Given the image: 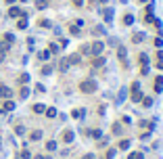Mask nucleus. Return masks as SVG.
Wrapping results in <instances>:
<instances>
[{
	"instance_id": "1",
	"label": "nucleus",
	"mask_w": 163,
	"mask_h": 159,
	"mask_svg": "<svg viewBox=\"0 0 163 159\" xmlns=\"http://www.w3.org/2000/svg\"><path fill=\"white\" fill-rule=\"evenodd\" d=\"M80 90H82V92H86V94L94 92V90H96V82H92V80H84V82L80 84Z\"/></svg>"
},
{
	"instance_id": "2",
	"label": "nucleus",
	"mask_w": 163,
	"mask_h": 159,
	"mask_svg": "<svg viewBox=\"0 0 163 159\" xmlns=\"http://www.w3.org/2000/svg\"><path fill=\"white\" fill-rule=\"evenodd\" d=\"M8 17H11V19H17V17H27V13H25V11H21L19 6L11 4V6H8Z\"/></svg>"
},
{
	"instance_id": "3",
	"label": "nucleus",
	"mask_w": 163,
	"mask_h": 159,
	"mask_svg": "<svg viewBox=\"0 0 163 159\" xmlns=\"http://www.w3.org/2000/svg\"><path fill=\"white\" fill-rule=\"evenodd\" d=\"M0 98H2V101L13 98V90H11L8 86H2V84H0Z\"/></svg>"
},
{
	"instance_id": "4",
	"label": "nucleus",
	"mask_w": 163,
	"mask_h": 159,
	"mask_svg": "<svg viewBox=\"0 0 163 159\" xmlns=\"http://www.w3.org/2000/svg\"><path fill=\"white\" fill-rule=\"evenodd\" d=\"M13 109H15V101L6 98V101L2 103V109H0V113H6V111H13Z\"/></svg>"
},
{
	"instance_id": "5",
	"label": "nucleus",
	"mask_w": 163,
	"mask_h": 159,
	"mask_svg": "<svg viewBox=\"0 0 163 159\" xmlns=\"http://www.w3.org/2000/svg\"><path fill=\"white\" fill-rule=\"evenodd\" d=\"M90 52H92V55H100V52H103V42H94V44L90 46Z\"/></svg>"
},
{
	"instance_id": "6",
	"label": "nucleus",
	"mask_w": 163,
	"mask_h": 159,
	"mask_svg": "<svg viewBox=\"0 0 163 159\" xmlns=\"http://www.w3.org/2000/svg\"><path fill=\"white\" fill-rule=\"evenodd\" d=\"M27 27V17H19V21H17V30H25Z\"/></svg>"
},
{
	"instance_id": "7",
	"label": "nucleus",
	"mask_w": 163,
	"mask_h": 159,
	"mask_svg": "<svg viewBox=\"0 0 163 159\" xmlns=\"http://www.w3.org/2000/svg\"><path fill=\"white\" fill-rule=\"evenodd\" d=\"M71 140H73V132L71 130H65L63 132V142H71Z\"/></svg>"
},
{
	"instance_id": "8",
	"label": "nucleus",
	"mask_w": 163,
	"mask_h": 159,
	"mask_svg": "<svg viewBox=\"0 0 163 159\" xmlns=\"http://www.w3.org/2000/svg\"><path fill=\"white\" fill-rule=\"evenodd\" d=\"M11 46H13V44H8V42H4V40H0V52H4V55H6V52L11 50Z\"/></svg>"
},
{
	"instance_id": "9",
	"label": "nucleus",
	"mask_w": 163,
	"mask_h": 159,
	"mask_svg": "<svg viewBox=\"0 0 163 159\" xmlns=\"http://www.w3.org/2000/svg\"><path fill=\"white\" fill-rule=\"evenodd\" d=\"M42 138V130H34V132H29V140H40Z\"/></svg>"
},
{
	"instance_id": "10",
	"label": "nucleus",
	"mask_w": 163,
	"mask_h": 159,
	"mask_svg": "<svg viewBox=\"0 0 163 159\" xmlns=\"http://www.w3.org/2000/svg\"><path fill=\"white\" fill-rule=\"evenodd\" d=\"M32 111H34V113H44V111H46V107H44L42 103H36V105L32 107Z\"/></svg>"
},
{
	"instance_id": "11",
	"label": "nucleus",
	"mask_w": 163,
	"mask_h": 159,
	"mask_svg": "<svg viewBox=\"0 0 163 159\" xmlns=\"http://www.w3.org/2000/svg\"><path fill=\"white\" fill-rule=\"evenodd\" d=\"M29 96V88L27 86H21V90H19V98H27Z\"/></svg>"
},
{
	"instance_id": "12",
	"label": "nucleus",
	"mask_w": 163,
	"mask_h": 159,
	"mask_svg": "<svg viewBox=\"0 0 163 159\" xmlns=\"http://www.w3.org/2000/svg\"><path fill=\"white\" fill-rule=\"evenodd\" d=\"M36 6H38L40 11H44V8H48V0H36Z\"/></svg>"
},
{
	"instance_id": "13",
	"label": "nucleus",
	"mask_w": 163,
	"mask_h": 159,
	"mask_svg": "<svg viewBox=\"0 0 163 159\" xmlns=\"http://www.w3.org/2000/svg\"><path fill=\"white\" fill-rule=\"evenodd\" d=\"M2 40H4V42H8V44H13V42H15V36L6 32V34H2Z\"/></svg>"
},
{
	"instance_id": "14",
	"label": "nucleus",
	"mask_w": 163,
	"mask_h": 159,
	"mask_svg": "<svg viewBox=\"0 0 163 159\" xmlns=\"http://www.w3.org/2000/svg\"><path fill=\"white\" fill-rule=\"evenodd\" d=\"M27 82H29V76H27V73H21V76H19V84H21V86H25Z\"/></svg>"
},
{
	"instance_id": "15",
	"label": "nucleus",
	"mask_w": 163,
	"mask_h": 159,
	"mask_svg": "<svg viewBox=\"0 0 163 159\" xmlns=\"http://www.w3.org/2000/svg\"><path fill=\"white\" fill-rule=\"evenodd\" d=\"M44 113H46V117H57V109H54V107H50V109H46Z\"/></svg>"
},
{
	"instance_id": "16",
	"label": "nucleus",
	"mask_w": 163,
	"mask_h": 159,
	"mask_svg": "<svg viewBox=\"0 0 163 159\" xmlns=\"http://www.w3.org/2000/svg\"><path fill=\"white\" fill-rule=\"evenodd\" d=\"M15 134H17V136H23V134H25V128H23L21 123H19V126H15Z\"/></svg>"
},
{
	"instance_id": "17",
	"label": "nucleus",
	"mask_w": 163,
	"mask_h": 159,
	"mask_svg": "<svg viewBox=\"0 0 163 159\" xmlns=\"http://www.w3.org/2000/svg\"><path fill=\"white\" fill-rule=\"evenodd\" d=\"M38 57H40L42 61H48V59H50V50H42V52L38 55Z\"/></svg>"
},
{
	"instance_id": "18",
	"label": "nucleus",
	"mask_w": 163,
	"mask_h": 159,
	"mask_svg": "<svg viewBox=\"0 0 163 159\" xmlns=\"http://www.w3.org/2000/svg\"><path fill=\"white\" fill-rule=\"evenodd\" d=\"M132 21H134V17H132L130 13H128V15H123V23H125V25H132Z\"/></svg>"
},
{
	"instance_id": "19",
	"label": "nucleus",
	"mask_w": 163,
	"mask_h": 159,
	"mask_svg": "<svg viewBox=\"0 0 163 159\" xmlns=\"http://www.w3.org/2000/svg\"><path fill=\"white\" fill-rule=\"evenodd\" d=\"M48 50H50V52H52V55H57V52H59V50H61V48H59V46H57V44H54V42H52V44H48Z\"/></svg>"
},
{
	"instance_id": "20",
	"label": "nucleus",
	"mask_w": 163,
	"mask_h": 159,
	"mask_svg": "<svg viewBox=\"0 0 163 159\" xmlns=\"http://www.w3.org/2000/svg\"><path fill=\"white\" fill-rule=\"evenodd\" d=\"M50 73H52V67L50 65H44L42 67V76H50Z\"/></svg>"
},
{
	"instance_id": "21",
	"label": "nucleus",
	"mask_w": 163,
	"mask_h": 159,
	"mask_svg": "<svg viewBox=\"0 0 163 159\" xmlns=\"http://www.w3.org/2000/svg\"><path fill=\"white\" fill-rule=\"evenodd\" d=\"M103 63H105V59H103V57H98V59H94V61H92V65H94V67H100Z\"/></svg>"
},
{
	"instance_id": "22",
	"label": "nucleus",
	"mask_w": 163,
	"mask_h": 159,
	"mask_svg": "<svg viewBox=\"0 0 163 159\" xmlns=\"http://www.w3.org/2000/svg\"><path fill=\"white\" fill-rule=\"evenodd\" d=\"M46 149H48V151H54V149H57V142H54V140H48V142H46Z\"/></svg>"
},
{
	"instance_id": "23",
	"label": "nucleus",
	"mask_w": 163,
	"mask_h": 159,
	"mask_svg": "<svg viewBox=\"0 0 163 159\" xmlns=\"http://www.w3.org/2000/svg\"><path fill=\"white\" fill-rule=\"evenodd\" d=\"M38 23H40V27H50V21L48 19H40Z\"/></svg>"
},
{
	"instance_id": "24",
	"label": "nucleus",
	"mask_w": 163,
	"mask_h": 159,
	"mask_svg": "<svg viewBox=\"0 0 163 159\" xmlns=\"http://www.w3.org/2000/svg\"><path fill=\"white\" fill-rule=\"evenodd\" d=\"M21 159H32V153L23 149V151H21Z\"/></svg>"
},
{
	"instance_id": "25",
	"label": "nucleus",
	"mask_w": 163,
	"mask_h": 159,
	"mask_svg": "<svg viewBox=\"0 0 163 159\" xmlns=\"http://www.w3.org/2000/svg\"><path fill=\"white\" fill-rule=\"evenodd\" d=\"M144 40V34H134V42H142Z\"/></svg>"
},
{
	"instance_id": "26",
	"label": "nucleus",
	"mask_w": 163,
	"mask_h": 159,
	"mask_svg": "<svg viewBox=\"0 0 163 159\" xmlns=\"http://www.w3.org/2000/svg\"><path fill=\"white\" fill-rule=\"evenodd\" d=\"M117 55H119V59H125V48H123V46H119V52H117Z\"/></svg>"
},
{
	"instance_id": "27",
	"label": "nucleus",
	"mask_w": 163,
	"mask_h": 159,
	"mask_svg": "<svg viewBox=\"0 0 163 159\" xmlns=\"http://www.w3.org/2000/svg\"><path fill=\"white\" fill-rule=\"evenodd\" d=\"M130 159H142V153H132Z\"/></svg>"
},
{
	"instance_id": "28",
	"label": "nucleus",
	"mask_w": 163,
	"mask_h": 159,
	"mask_svg": "<svg viewBox=\"0 0 163 159\" xmlns=\"http://www.w3.org/2000/svg\"><path fill=\"white\" fill-rule=\"evenodd\" d=\"M71 2H73V6H75V8H80L82 4H84V2H82V0H71Z\"/></svg>"
},
{
	"instance_id": "29",
	"label": "nucleus",
	"mask_w": 163,
	"mask_h": 159,
	"mask_svg": "<svg viewBox=\"0 0 163 159\" xmlns=\"http://www.w3.org/2000/svg\"><path fill=\"white\" fill-rule=\"evenodd\" d=\"M119 147H121V149H128V147H130V140H121V145H119Z\"/></svg>"
},
{
	"instance_id": "30",
	"label": "nucleus",
	"mask_w": 163,
	"mask_h": 159,
	"mask_svg": "<svg viewBox=\"0 0 163 159\" xmlns=\"http://www.w3.org/2000/svg\"><path fill=\"white\" fill-rule=\"evenodd\" d=\"M4 2H6V4H8V6H11V4H15V2H17V0H4Z\"/></svg>"
},
{
	"instance_id": "31",
	"label": "nucleus",
	"mask_w": 163,
	"mask_h": 159,
	"mask_svg": "<svg viewBox=\"0 0 163 159\" xmlns=\"http://www.w3.org/2000/svg\"><path fill=\"white\" fill-rule=\"evenodd\" d=\"M2 61H4V52H0V63H2Z\"/></svg>"
},
{
	"instance_id": "32",
	"label": "nucleus",
	"mask_w": 163,
	"mask_h": 159,
	"mask_svg": "<svg viewBox=\"0 0 163 159\" xmlns=\"http://www.w3.org/2000/svg\"><path fill=\"white\" fill-rule=\"evenodd\" d=\"M84 159H94V155H86V157H84Z\"/></svg>"
},
{
	"instance_id": "33",
	"label": "nucleus",
	"mask_w": 163,
	"mask_h": 159,
	"mask_svg": "<svg viewBox=\"0 0 163 159\" xmlns=\"http://www.w3.org/2000/svg\"><path fill=\"white\" fill-rule=\"evenodd\" d=\"M34 159H44V157H42V155H36V157H34Z\"/></svg>"
},
{
	"instance_id": "34",
	"label": "nucleus",
	"mask_w": 163,
	"mask_h": 159,
	"mask_svg": "<svg viewBox=\"0 0 163 159\" xmlns=\"http://www.w3.org/2000/svg\"><path fill=\"white\" fill-rule=\"evenodd\" d=\"M19 2H27V0H19Z\"/></svg>"
},
{
	"instance_id": "35",
	"label": "nucleus",
	"mask_w": 163,
	"mask_h": 159,
	"mask_svg": "<svg viewBox=\"0 0 163 159\" xmlns=\"http://www.w3.org/2000/svg\"><path fill=\"white\" fill-rule=\"evenodd\" d=\"M0 145H2V138H0Z\"/></svg>"
},
{
	"instance_id": "36",
	"label": "nucleus",
	"mask_w": 163,
	"mask_h": 159,
	"mask_svg": "<svg viewBox=\"0 0 163 159\" xmlns=\"http://www.w3.org/2000/svg\"><path fill=\"white\" fill-rule=\"evenodd\" d=\"M140 2H144V0H140Z\"/></svg>"
}]
</instances>
